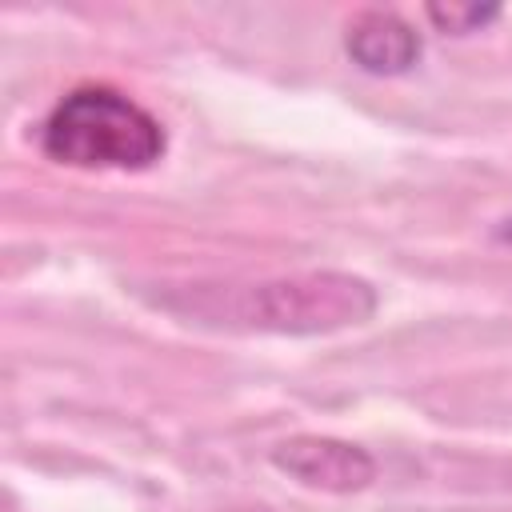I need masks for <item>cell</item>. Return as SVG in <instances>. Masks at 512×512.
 <instances>
[{"label": "cell", "mask_w": 512, "mask_h": 512, "mask_svg": "<svg viewBox=\"0 0 512 512\" xmlns=\"http://www.w3.org/2000/svg\"><path fill=\"white\" fill-rule=\"evenodd\" d=\"M344 52L352 56V64H360L372 76H400L420 60L424 44H420V32L404 16L368 8L348 24Z\"/></svg>", "instance_id": "4"}, {"label": "cell", "mask_w": 512, "mask_h": 512, "mask_svg": "<svg viewBox=\"0 0 512 512\" xmlns=\"http://www.w3.org/2000/svg\"><path fill=\"white\" fill-rule=\"evenodd\" d=\"M424 12H428V20H432L440 32H452V36L480 32L484 24H492V20L500 16L496 4H428Z\"/></svg>", "instance_id": "5"}, {"label": "cell", "mask_w": 512, "mask_h": 512, "mask_svg": "<svg viewBox=\"0 0 512 512\" xmlns=\"http://www.w3.org/2000/svg\"><path fill=\"white\" fill-rule=\"evenodd\" d=\"M168 148L164 124L128 92L80 84L56 100L40 124V152L64 168L144 172Z\"/></svg>", "instance_id": "1"}, {"label": "cell", "mask_w": 512, "mask_h": 512, "mask_svg": "<svg viewBox=\"0 0 512 512\" xmlns=\"http://www.w3.org/2000/svg\"><path fill=\"white\" fill-rule=\"evenodd\" d=\"M496 240L512 244V216H508V220H500V228H496Z\"/></svg>", "instance_id": "6"}, {"label": "cell", "mask_w": 512, "mask_h": 512, "mask_svg": "<svg viewBox=\"0 0 512 512\" xmlns=\"http://www.w3.org/2000/svg\"><path fill=\"white\" fill-rule=\"evenodd\" d=\"M376 292L368 280L348 272H308L288 280H268L236 296L232 316L260 332H332L372 316Z\"/></svg>", "instance_id": "2"}, {"label": "cell", "mask_w": 512, "mask_h": 512, "mask_svg": "<svg viewBox=\"0 0 512 512\" xmlns=\"http://www.w3.org/2000/svg\"><path fill=\"white\" fill-rule=\"evenodd\" d=\"M272 464L292 480L320 492H360L376 480V460L352 440L336 436H292L272 448Z\"/></svg>", "instance_id": "3"}]
</instances>
